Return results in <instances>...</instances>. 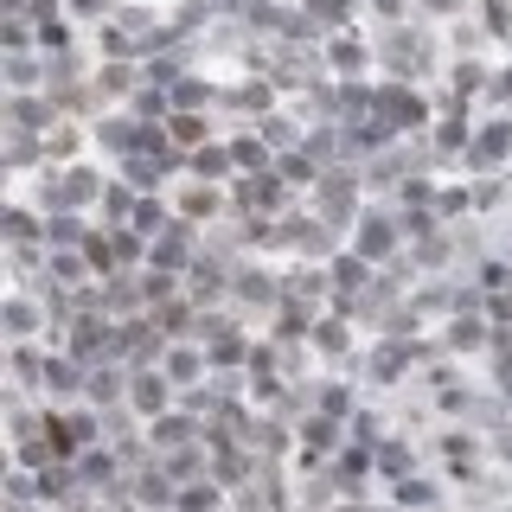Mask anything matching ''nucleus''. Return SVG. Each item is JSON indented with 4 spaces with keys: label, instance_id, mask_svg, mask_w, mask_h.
Wrapping results in <instances>:
<instances>
[{
    "label": "nucleus",
    "instance_id": "obj_1",
    "mask_svg": "<svg viewBox=\"0 0 512 512\" xmlns=\"http://www.w3.org/2000/svg\"><path fill=\"white\" fill-rule=\"evenodd\" d=\"M506 141H512V128H487V135H480V160H500Z\"/></svg>",
    "mask_w": 512,
    "mask_h": 512
}]
</instances>
